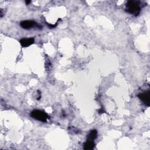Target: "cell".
Returning a JSON list of instances; mask_svg holds the SVG:
<instances>
[{
    "label": "cell",
    "mask_w": 150,
    "mask_h": 150,
    "mask_svg": "<svg viewBox=\"0 0 150 150\" xmlns=\"http://www.w3.org/2000/svg\"><path fill=\"white\" fill-rule=\"evenodd\" d=\"M95 146V144L93 141L87 140V141L84 144L83 148L86 150H90V149H93Z\"/></svg>",
    "instance_id": "6"
},
{
    "label": "cell",
    "mask_w": 150,
    "mask_h": 150,
    "mask_svg": "<svg viewBox=\"0 0 150 150\" xmlns=\"http://www.w3.org/2000/svg\"><path fill=\"white\" fill-rule=\"evenodd\" d=\"M97 135V131L96 130H93L90 131L89 134L88 136V140L90 141H94Z\"/></svg>",
    "instance_id": "7"
},
{
    "label": "cell",
    "mask_w": 150,
    "mask_h": 150,
    "mask_svg": "<svg viewBox=\"0 0 150 150\" xmlns=\"http://www.w3.org/2000/svg\"><path fill=\"white\" fill-rule=\"evenodd\" d=\"M21 45L24 47L26 48L28 47L32 44L34 43V39L33 38H23L20 40V41Z\"/></svg>",
    "instance_id": "5"
},
{
    "label": "cell",
    "mask_w": 150,
    "mask_h": 150,
    "mask_svg": "<svg viewBox=\"0 0 150 150\" xmlns=\"http://www.w3.org/2000/svg\"><path fill=\"white\" fill-rule=\"evenodd\" d=\"M30 3H31V1H26V4H27V5H28Z\"/></svg>",
    "instance_id": "8"
},
{
    "label": "cell",
    "mask_w": 150,
    "mask_h": 150,
    "mask_svg": "<svg viewBox=\"0 0 150 150\" xmlns=\"http://www.w3.org/2000/svg\"><path fill=\"white\" fill-rule=\"evenodd\" d=\"M138 97L147 106H149V103H150V92L149 90L144 92H143L142 93L139 94L138 95Z\"/></svg>",
    "instance_id": "3"
},
{
    "label": "cell",
    "mask_w": 150,
    "mask_h": 150,
    "mask_svg": "<svg viewBox=\"0 0 150 150\" xmlns=\"http://www.w3.org/2000/svg\"><path fill=\"white\" fill-rule=\"evenodd\" d=\"M31 116L33 118L41 122H45L48 118V115L45 112L39 110H35L32 111L31 113Z\"/></svg>",
    "instance_id": "2"
},
{
    "label": "cell",
    "mask_w": 150,
    "mask_h": 150,
    "mask_svg": "<svg viewBox=\"0 0 150 150\" xmlns=\"http://www.w3.org/2000/svg\"><path fill=\"white\" fill-rule=\"evenodd\" d=\"M125 10L129 14L137 16L141 11L140 3L136 1H128L127 3Z\"/></svg>",
    "instance_id": "1"
},
{
    "label": "cell",
    "mask_w": 150,
    "mask_h": 150,
    "mask_svg": "<svg viewBox=\"0 0 150 150\" xmlns=\"http://www.w3.org/2000/svg\"><path fill=\"white\" fill-rule=\"evenodd\" d=\"M36 25V23L33 21H24L20 24L21 27L24 29H31V28L34 27Z\"/></svg>",
    "instance_id": "4"
}]
</instances>
